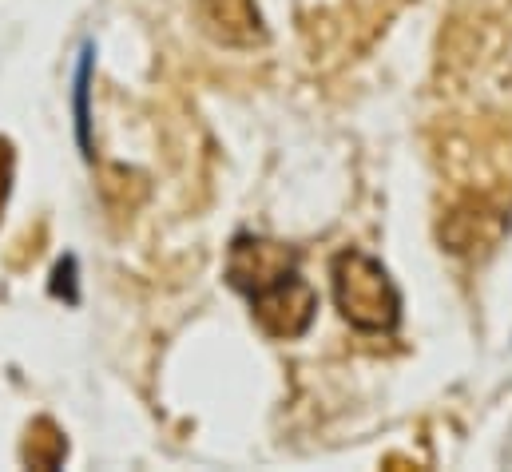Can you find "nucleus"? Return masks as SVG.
<instances>
[{"instance_id":"obj_1","label":"nucleus","mask_w":512,"mask_h":472,"mask_svg":"<svg viewBox=\"0 0 512 472\" xmlns=\"http://www.w3.org/2000/svg\"><path fill=\"white\" fill-rule=\"evenodd\" d=\"M231 282L251 298V310L266 334L274 338L306 334L318 298L278 242L239 238L231 250Z\"/></svg>"},{"instance_id":"obj_2","label":"nucleus","mask_w":512,"mask_h":472,"mask_svg":"<svg viewBox=\"0 0 512 472\" xmlns=\"http://www.w3.org/2000/svg\"><path fill=\"white\" fill-rule=\"evenodd\" d=\"M334 302L342 318L358 330L382 334L401 318V294L389 282L385 266L362 250H342L334 258Z\"/></svg>"},{"instance_id":"obj_3","label":"nucleus","mask_w":512,"mask_h":472,"mask_svg":"<svg viewBox=\"0 0 512 472\" xmlns=\"http://www.w3.org/2000/svg\"><path fill=\"white\" fill-rule=\"evenodd\" d=\"M28 465L36 469H56L64 461V437L52 429V421H36L28 429V449H24Z\"/></svg>"},{"instance_id":"obj_4","label":"nucleus","mask_w":512,"mask_h":472,"mask_svg":"<svg viewBox=\"0 0 512 472\" xmlns=\"http://www.w3.org/2000/svg\"><path fill=\"white\" fill-rule=\"evenodd\" d=\"M88 76H92V44H84L80 68H76V131L84 147H88Z\"/></svg>"},{"instance_id":"obj_5","label":"nucleus","mask_w":512,"mask_h":472,"mask_svg":"<svg viewBox=\"0 0 512 472\" xmlns=\"http://www.w3.org/2000/svg\"><path fill=\"white\" fill-rule=\"evenodd\" d=\"M8 187H12V147L8 139H0V211L8 203Z\"/></svg>"}]
</instances>
